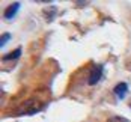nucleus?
<instances>
[{"label":"nucleus","mask_w":131,"mask_h":122,"mask_svg":"<svg viewBox=\"0 0 131 122\" xmlns=\"http://www.w3.org/2000/svg\"><path fill=\"white\" fill-rule=\"evenodd\" d=\"M127 92H128V84L127 83H118L116 86H115V89H113V94L116 95V98L118 99H124L125 96H127Z\"/></svg>","instance_id":"7ed1b4c3"},{"label":"nucleus","mask_w":131,"mask_h":122,"mask_svg":"<svg viewBox=\"0 0 131 122\" xmlns=\"http://www.w3.org/2000/svg\"><path fill=\"white\" fill-rule=\"evenodd\" d=\"M11 39V35L9 33H5V35H2V38H0V45L3 47V45H6V42Z\"/></svg>","instance_id":"0eeeda50"},{"label":"nucleus","mask_w":131,"mask_h":122,"mask_svg":"<svg viewBox=\"0 0 131 122\" xmlns=\"http://www.w3.org/2000/svg\"><path fill=\"white\" fill-rule=\"evenodd\" d=\"M21 56V48H17L11 53H8L6 56H3V60H14V59H18Z\"/></svg>","instance_id":"39448f33"},{"label":"nucleus","mask_w":131,"mask_h":122,"mask_svg":"<svg viewBox=\"0 0 131 122\" xmlns=\"http://www.w3.org/2000/svg\"><path fill=\"white\" fill-rule=\"evenodd\" d=\"M18 9H20V3H18V2L11 3V5L6 8V11H5V18H6V20H11L14 15L18 12Z\"/></svg>","instance_id":"20e7f679"},{"label":"nucleus","mask_w":131,"mask_h":122,"mask_svg":"<svg viewBox=\"0 0 131 122\" xmlns=\"http://www.w3.org/2000/svg\"><path fill=\"white\" fill-rule=\"evenodd\" d=\"M39 108H41V106L38 104V101H35V99H30V101L24 103L23 108H21L18 113H20V115H32V113H36Z\"/></svg>","instance_id":"f257e3e1"},{"label":"nucleus","mask_w":131,"mask_h":122,"mask_svg":"<svg viewBox=\"0 0 131 122\" xmlns=\"http://www.w3.org/2000/svg\"><path fill=\"white\" fill-rule=\"evenodd\" d=\"M107 122H128L125 118H121V116H112V118H108Z\"/></svg>","instance_id":"423d86ee"},{"label":"nucleus","mask_w":131,"mask_h":122,"mask_svg":"<svg viewBox=\"0 0 131 122\" xmlns=\"http://www.w3.org/2000/svg\"><path fill=\"white\" fill-rule=\"evenodd\" d=\"M101 75H103V66L101 65H95V66L91 69V72H89V79H88V83L93 86V84H96L100 79H101Z\"/></svg>","instance_id":"f03ea898"}]
</instances>
